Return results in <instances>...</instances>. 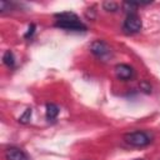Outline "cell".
<instances>
[{
	"instance_id": "1",
	"label": "cell",
	"mask_w": 160,
	"mask_h": 160,
	"mask_svg": "<svg viewBox=\"0 0 160 160\" xmlns=\"http://www.w3.org/2000/svg\"><path fill=\"white\" fill-rule=\"evenodd\" d=\"M55 25L58 28L65 29V30H71V31H85L86 26L85 24L80 20V18L70 11L66 12H60L55 15Z\"/></svg>"
},
{
	"instance_id": "2",
	"label": "cell",
	"mask_w": 160,
	"mask_h": 160,
	"mask_svg": "<svg viewBox=\"0 0 160 160\" xmlns=\"http://www.w3.org/2000/svg\"><path fill=\"white\" fill-rule=\"evenodd\" d=\"M124 139L129 145L136 146V148H142V146H146V145H149L151 142V136L148 132L140 131V130L125 134Z\"/></svg>"
},
{
	"instance_id": "3",
	"label": "cell",
	"mask_w": 160,
	"mask_h": 160,
	"mask_svg": "<svg viewBox=\"0 0 160 160\" xmlns=\"http://www.w3.org/2000/svg\"><path fill=\"white\" fill-rule=\"evenodd\" d=\"M141 26H142V22H141V19L135 14V12H130L125 21H124V30L129 34H134V32H138L141 30Z\"/></svg>"
},
{
	"instance_id": "4",
	"label": "cell",
	"mask_w": 160,
	"mask_h": 160,
	"mask_svg": "<svg viewBox=\"0 0 160 160\" xmlns=\"http://www.w3.org/2000/svg\"><path fill=\"white\" fill-rule=\"evenodd\" d=\"M91 52L94 55H96L99 59H102V60H106L110 55H111V50L110 48L101 40H96L91 44Z\"/></svg>"
},
{
	"instance_id": "5",
	"label": "cell",
	"mask_w": 160,
	"mask_h": 160,
	"mask_svg": "<svg viewBox=\"0 0 160 160\" xmlns=\"http://www.w3.org/2000/svg\"><path fill=\"white\" fill-rule=\"evenodd\" d=\"M115 74L120 80H130L134 76V69L126 64H119L115 66Z\"/></svg>"
},
{
	"instance_id": "6",
	"label": "cell",
	"mask_w": 160,
	"mask_h": 160,
	"mask_svg": "<svg viewBox=\"0 0 160 160\" xmlns=\"http://www.w3.org/2000/svg\"><path fill=\"white\" fill-rule=\"evenodd\" d=\"M5 156H6V160H30L24 150L15 146L9 148L5 152Z\"/></svg>"
},
{
	"instance_id": "7",
	"label": "cell",
	"mask_w": 160,
	"mask_h": 160,
	"mask_svg": "<svg viewBox=\"0 0 160 160\" xmlns=\"http://www.w3.org/2000/svg\"><path fill=\"white\" fill-rule=\"evenodd\" d=\"M59 115V108L55 104L48 102L46 104V119L48 120H55Z\"/></svg>"
},
{
	"instance_id": "8",
	"label": "cell",
	"mask_w": 160,
	"mask_h": 160,
	"mask_svg": "<svg viewBox=\"0 0 160 160\" xmlns=\"http://www.w3.org/2000/svg\"><path fill=\"white\" fill-rule=\"evenodd\" d=\"M2 61H4V64H5L6 66L12 68V66H14V64H15V58H14V54H12L10 50H8V51L4 54V56H2Z\"/></svg>"
},
{
	"instance_id": "9",
	"label": "cell",
	"mask_w": 160,
	"mask_h": 160,
	"mask_svg": "<svg viewBox=\"0 0 160 160\" xmlns=\"http://www.w3.org/2000/svg\"><path fill=\"white\" fill-rule=\"evenodd\" d=\"M102 6H104V9L108 10V11H116L118 8H119V5H118L116 2H114V1H105V2L102 4Z\"/></svg>"
},
{
	"instance_id": "10",
	"label": "cell",
	"mask_w": 160,
	"mask_h": 160,
	"mask_svg": "<svg viewBox=\"0 0 160 160\" xmlns=\"http://www.w3.org/2000/svg\"><path fill=\"white\" fill-rule=\"evenodd\" d=\"M30 118H31V109H26L25 112L19 118V121L22 122V124H26V122H29Z\"/></svg>"
},
{
	"instance_id": "11",
	"label": "cell",
	"mask_w": 160,
	"mask_h": 160,
	"mask_svg": "<svg viewBox=\"0 0 160 160\" xmlns=\"http://www.w3.org/2000/svg\"><path fill=\"white\" fill-rule=\"evenodd\" d=\"M34 32V25H31V28H29V31H28V34L25 35L26 38H29V36H31V34Z\"/></svg>"
},
{
	"instance_id": "12",
	"label": "cell",
	"mask_w": 160,
	"mask_h": 160,
	"mask_svg": "<svg viewBox=\"0 0 160 160\" xmlns=\"http://www.w3.org/2000/svg\"><path fill=\"white\" fill-rule=\"evenodd\" d=\"M135 160H144V159H135Z\"/></svg>"
}]
</instances>
